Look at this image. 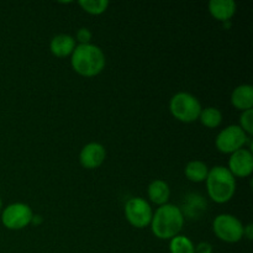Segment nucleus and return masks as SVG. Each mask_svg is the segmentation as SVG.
I'll return each instance as SVG.
<instances>
[{"instance_id": "nucleus-1", "label": "nucleus", "mask_w": 253, "mask_h": 253, "mask_svg": "<svg viewBox=\"0 0 253 253\" xmlns=\"http://www.w3.org/2000/svg\"><path fill=\"white\" fill-rule=\"evenodd\" d=\"M185 217L183 210L174 204H165L153 211L151 231L160 240H168L180 235L184 227Z\"/></svg>"}, {"instance_id": "nucleus-2", "label": "nucleus", "mask_w": 253, "mask_h": 253, "mask_svg": "<svg viewBox=\"0 0 253 253\" xmlns=\"http://www.w3.org/2000/svg\"><path fill=\"white\" fill-rule=\"evenodd\" d=\"M106 64L105 53L93 43L77 44L71 56V66L77 74L84 78H93L104 71Z\"/></svg>"}, {"instance_id": "nucleus-3", "label": "nucleus", "mask_w": 253, "mask_h": 253, "mask_svg": "<svg viewBox=\"0 0 253 253\" xmlns=\"http://www.w3.org/2000/svg\"><path fill=\"white\" fill-rule=\"evenodd\" d=\"M205 184L208 197L215 204H226L236 194V178L224 166H215L209 169Z\"/></svg>"}, {"instance_id": "nucleus-4", "label": "nucleus", "mask_w": 253, "mask_h": 253, "mask_svg": "<svg viewBox=\"0 0 253 253\" xmlns=\"http://www.w3.org/2000/svg\"><path fill=\"white\" fill-rule=\"evenodd\" d=\"M203 106L199 99L187 91H179L174 94L169 100L170 115L183 124H192L198 121Z\"/></svg>"}, {"instance_id": "nucleus-5", "label": "nucleus", "mask_w": 253, "mask_h": 253, "mask_svg": "<svg viewBox=\"0 0 253 253\" xmlns=\"http://www.w3.org/2000/svg\"><path fill=\"white\" fill-rule=\"evenodd\" d=\"M241 220L231 214H220L212 221V232L225 244H237L244 239Z\"/></svg>"}, {"instance_id": "nucleus-6", "label": "nucleus", "mask_w": 253, "mask_h": 253, "mask_svg": "<svg viewBox=\"0 0 253 253\" xmlns=\"http://www.w3.org/2000/svg\"><path fill=\"white\" fill-rule=\"evenodd\" d=\"M124 214L131 226L141 230L150 226L153 216V209L146 199L141 197H133L125 203Z\"/></svg>"}, {"instance_id": "nucleus-7", "label": "nucleus", "mask_w": 253, "mask_h": 253, "mask_svg": "<svg viewBox=\"0 0 253 253\" xmlns=\"http://www.w3.org/2000/svg\"><path fill=\"white\" fill-rule=\"evenodd\" d=\"M251 137L244 132L239 125H229L222 128L215 138V147L224 155H232L236 151L245 148Z\"/></svg>"}, {"instance_id": "nucleus-8", "label": "nucleus", "mask_w": 253, "mask_h": 253, "mask_svg": "<svg viewBox=\"0 0 253 253\" xmlns=\"http://www.w3.org/2000/svg\"><path fill=\"white\" fill-rule=\"evenodd\" d=\"M1 224L5 229L11 231L24 230L31 225L34 211L30 205L25 203H12L1 210Z\"/></svg>"}, {"instance_id": "nucleus-9", "label": "nucleus", "mask_w": 253, "mask_h": 253, "mask_svg": "<svg viewBox=\"0 0 253 253\" xmlns=\"http://www.w3.org/2000/svg\"><path fill=\"white\" fill-rule=\"evenodd\" d=\"M227 169L235 178H249L253 173V155L249 148H241L230 155Z\"/></svg>"}, {"instance_id": "nucleus-10", "label": "nucleus", "mask_w": 253, "mask_h": 253, "mask_svg": "<svg viewBox=\"0 0 253 253\" xmlns=\"http://www.w3.org/2000/svg\"><path fill=\"white\" fill-rule=\"evenodd\" d=\"M106 160V150L101 143L89 142L79 152V163L83 168L93 170L103 166Z\"/></svg>"}, {"instance_id": "nucleus-11", "label": "nucleus", "mask_w": 253, "mask_h": 253, "mask_svg": "<svg viewBox=\"0 0 253 253\" xmlns=\"http://www.w3.org/2000/svg\"><path fill=\"white\" fill-rule=\"evenodd\" d=\"M209 14L217 21L229 22L237 11V4L234 0H210L208 4Z\"/></svg>"}, {"instance_id": "nucleus-12", "label": "nucleus", "mask_w": 253, "mask_h": 253, "mask_svg": "<svg viewBox=\"0 0 253 253\" xmlns=\"http://www.w3.org/2000/svg\"><path fill=\"white\" fill-rule=\"evenodd\" d=\"M77 47V42L73 36L68 34L56 35L49 42V51L57 58L71 57Z\"/></svg>"}, {"instance_id": "nucleus-13", "label": "nucleus", "mask_w": 253, "mask_h": 253, "mask_svg": "<svg viewBox=\"0 0 253 253\" xmlns=\"http://www.w3.org/2000/svg\"><path fill=\"white\" fill-rule=\"evenodd\" d=\"M231 105L240 111L251 110L253 108V86L251 84H240L232 90L230 96Z\"/></svg>"}, {"instance_id": "nucleus-14", "label": "nucleus", "mask_w": 253, "mask_h": 253, "mask_svg": "<svg viewBox=\"0 0 253 253\" xmlns=\"http://www.w3.org/2000/svg\"><path fill=\"white\" fill-rule=\"evenodd\" d=\"M147 195L152 204L162 207V205L168 204V200L170 198V188L165 180L155 179L148 185Z\"/></svg>"}, {"instance_id": "nucleus-15", "label": "nucleus", "mask_w": 253, "mask_h": 253, "mask_svg": "<svg viewBox=\"0 0 253 253\" xmlns=\"http://www.w3.org/2000/svg\"><path fill=\"white\" fill-rule=\"evenodd\" d=\"M184 174L189 182L203 183L209 174V167L205 162L199 160H193L187 163L184 168Z\"/></svg>"}, {"instance_id": "nucleus-16", "label": "nucleus", "mask_w": 253, "mask_h": 253, "mask_svg": "<svg viewBox=\"0 0 253 253\" xmlns=\"http://www.w3.org/2000/svg\"><path fill=\"white\" fill-rule=\"evenodd\" d=\"M222 119L224 116L219 109L214 106H208V108L202 109L198 121H200V124L207 128H216L221 125Z\"/></svg>"}, {"instance_id": "nucleus-17", "label": "nucleus", "mask_w": 253, "mask_h": 253, "mask_svg": "<svg viewBox=\"0 0 253 253\" xmlns=\"http://www.w3.org/2000/svg\"><path fill=\"white\" fill-rule=\"evenodd\" d=\"M170 253H195V245L185 235H177L169 240Z\"/></svg>"}, {"instance_id": "nucleus-18", "label": "nucleus", "mask_w": 253, "mask_h": 253, "mask_svg": "<svg viewBox=\"0 0 253 253\" xmlns=\"http://www.w3.org/2000/svg\"><path fill=\"white\" fill-rule=\"evenodd\" d=\"M78 5L89 15L99 16L108 10L110 2L108 0H81Z\"/></svg>"}, {"instance_id": "nucleus-19", "label": "nucleus", "mask_w": 253, "mask_h": 253, "mask_svg": "<svg viewBox=\"0 0 253 253\" xmlns=\"http://www.w3.org/2000/svg\"><path fill=\"white\" fill-rule=\"evenodd\" d=\"M240 127L244 130L247 136L251 137L253 133V109L251 110L242 111L240 115Z\"/></svg>"}, {"instance_id": "nucleus-20", "label": "nucleus", "mask_w": 253, "mask_h": 253, "mask_svg": "<svg viewBox=\"0 0 253 253\" xmlns=\"http://www.w3.org/2000/svg\"><path fill=\"white\" fill-rule=\"evenodd\" d=\"M91 39H93V34H91L90 30L86 29V27H81V29L77 31L76 37H74L76 42H78L79 44L91 43Z\"/></svg>"}, {"instance_id": "nucleus-21", "label": "nucleus", "mask_w": 253, "mask_h": 253, "mask_svg": "<svg viewBox=\"0 0 253 253\" xmlns=\"http://www.w3.org/2000/svg\"><path fill=\"white\" fill-rule=\"evenodd\" d=\"M214 252V247L210 242L202 241L198 245H195V253H212Z\"/></svg>"}, {"instance_id": "nucleus-22", "label": "nucleus", "mask_w": 253, "mask_h": 253, "mask_svg": "<svg viewBox=\"0 0 253 253\" xmlns=\"http://www.w3.org/2000/svg\"><path fill=\"white\" fill-rule=\"evenodd\" d=\"M244 237H246L249 241H251L253 239V224H247L244 226Z\"/></svg>"}, {"instance_id": "nucleus-23", "label": "nucleus", "mask_w": 253, "mask_h": 253, "mask_svg": "<svg viewBox=\"0 0 253 253\" xmlns=\"http://www.w3.org/2000/svg\"><path fill=\"white\" fill-rule=\"evenodd\" d=\"M42 222H43V217L41 216V215H35L34 214V217H32V221H31V224H34V225H40V224H42Z\"/></svg>"}, {"instance_id": "nucleus-24", "label": "nucleus", "mask_w": 253, "mask_h": 253, "mask_svg": "<svg viewBox=\"0 0 253 253\" xmlns=\"http://www.w3.org/2000/svg\"><path fill=\"white\" fill-rule=\"evenodd\" d=\"M1 209H2V200L1 198H0V212H1Z\"/></svg>"}]
</instances>
